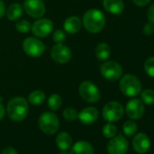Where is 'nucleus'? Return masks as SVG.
Masks as SVG:
<instances>
[{"label":"nucleus","instance_id":"f257e3e1","mask_svg":"<svg viewBox=\"0 0 154 154\" xmlns=\"http://www.w3.org/2000/svg\"><path fill=\"white\" fill-rule=\"evenodd\" d=\"M105 17L98 9H90L83 17V24L85 29L93 34L101 32L105 26Z\"/></svg>","mask_w":154,"mask_h":154},{"label":"nucleus","instance_id":"f03ea898","mask_svg":"<svg viewBox=\"0 0 154 154\" xmlns=\"http://www.w3.org/2000/svg\"><path fill=\"white\" fill-rule=\"evenodd\" d=\"M7 112L12 121L22 122L28 114V103L23 97L12 98L8 103Z\"/></svg>","mask_w":154,"mask_h":154},{"label":"nucleus","instance_id":"7ed1b4c3","mask_svg":"<svg viewBox=\"0 0 154 154\" xmlns=\"http://www.w3.org/2000/svg\"><path fill=\"white\" fill-rule=\"evenodd\" d=\"M119 86L121 92L128 97L136 96L141 91V84L140 80L133 74L124 75L120 81Z\"/></svg>","mask_w":154,"mask_h":154},{"label":"nucleus","instance_id":"20e7f679","mask_svg":"<svg viewBox=\"0 0 154 154\" xmlns=\"http://www.w3.org/2000/svg\"><path fill=\"white\" fill-rule=\"evenodd\" d=\"M38 125L43 132L48 135H52L58 131L60 123L56 114L51 112H45L39 117Z\"/></svg>","mask_w":154,"mask_h":154},{"label":"nucleus","instance_id":"39448f33","mask_svg":"<svg viewBox=\"0 0 154 154\" xmlns=\"http://www.w3.org/2000/svg\"><path fill=\"white\" fill-rule=\"evenodd\" d=\"M101 74L109 82H114L122 75V68L120 63L114 61H107L101 65Z\"/></svg>","mask_w":154,"mask_h":154},{"label":"nucleus","instance_id":"423d86ee","mask_svg":"<svg viewBox=\"0 0 154 154\" xmlns=\"http://www.w3.org/2000/svg\"><path fill=\"white\" fill-rule=\"evenodd\" d=\"M79 94L85 102L90 103H94L101 99L98 87L90 81H85L80 85Z\"/></svg>","mask_w":154,"mask_h":154},{"label":"nucleus","instance_id":"0eeeda50","mask_svg":"<svg viewBox=\"0 0 154 154\" xmlns=\"http://www.w3.org/2000/svg\"><path fill=\"white\" fill-rule=\"evenodd\" d=\"M124 112L122 105L119 102H109L106 103L103 109V119L108 122H115L119 121Z\"/></svg>","mask_w":154,"mask_h":154},{"label":"nucleus","instance_id":"6e6552de","mask_svg":"<svg viewBox=\"0 0 154 154\" xmlns=\"http://www.w3.org/2000/svg\"><path fill=\"white\" fill-rule=\"evenodd\" d=\"M23 49L25 53L31 57H39L45 52V45L39 39L28 37L23 42Z\"/></svg>","mask_w":154,"mask_h":154},{"label":"nucleus","instance_id":"1a4fd4ad","mask_svg":"<svg viewBox=\"0 0 154 154\" xmlns=\"http://www.w3.org/2000/svg\"><path fill=\"white\" fill-rule=\"evenodd\" d=\"M128 149V140L122 135L112 137L107 144V151L109 154H126Z\"/></svg>","mask_w":154,"mask_h":154},{"label":"nucleus","instance_id":"9d476101","mask_svg":"<svg viewBox=\"0 0 154 154\" xmlns=\"http://www.w3.org/2000/svg\"><path fill=\"white\" fill-rule=\"evenodd\" d=\"M51 56L58 63H66L72 57V52L68 46L63 44H56L51 50Z\"/></svg>","mask_w":154,"mask_h":154},{"label":"nucleus","instance_id":"9b49d317","mask_svg":"<svg viewBox=\"0 0 154 154\" xmlns=\"http://www.w3.org/2000/svg\"><path fill=\"white\" fill-rule=\"evenodd\" d=\"M53 27L54 25L50 19L41 18L35 21L33 26H31V30L33 34L37 37H46L51 34Z\"/></svg>","mask_w":154,"mask_h":154},{"label":"nucleus","instance_id":"f8f14e48","mask_svg":"<svg viewBox=\"0 0 154 154\" xmlns=\"http://www.w3.org/2000/svg\"><path fill=\"white\" fill-rule=\"evenodd\" d=\"M24 8L26 14L34 18H40L45 13V7L42 0H26Z\"/></svg>","mask_w":154,"mask_h":154},{"label":"nucleus","instance_id":"ddd939ff","mask_svg":"<svg viewBox=\"0 0 154 154\" xmlns=\"http://www.w3.org/2000/svg\"><path fill=\"white\" fill-rule=\"evenodd\" d=\"M144 104L139 99H132L129 101L125 107L127 116L131 120H139L144 114Z\"/></svg>","mask_w":154,"mask_h":154},{"label":"nucleus","instance_id":"4468645a","mask_svg":"<svg viewBox=\"0 0 154 154\" xmlns=\"http://www.w3.org/2000/svg\"><path fill=\"white\" fill-rule=\"evenodd\" d=\"M150 147V140L145 133H138L132 139V148L133 149L140 153L143 154L146 153Z\"/></svg>","mask_w":154,"mask_h":154},{"label":"nucleus","instance_id":"2eb2a0df","mask_svg":"<svg viewBox=\"0 0 154 154\" xmlns=\"http://www.w3.org/2000/svg\"><path fill=\"white\" fill-rule=\"evenodd\" d=\"M99 117L98 110L94 107H86L78 113V119L84 124L90 125L94 123Z\"/></svg>","mask_w":154,"mask_h":154},{"label":"nucleus","instance_id":"dca6fc26","mask_svg":"<svg viewBox=\"0 0 154 154\" xmlns=\"http://www.w3.org/2000/svg\"><path fill=\"white\" fill-rule=\"evenodd\" d=\"M70 154H94V148L88 141L79 140L71 146Z\"/></svg>","mask_w":154,"mask_h":154},{"label":"nucleus","instance_id":"f3484780","mask_svg":"<svg viewBox=\"0 0 154 154\" xmlns=\"http://www.w3.org/2000/svg\"><path fill=\"white\" fill-rule=\"evenodd\" d=\"M104 9L113 15H120L124 10V3L122 0H103Z\"/></svg>","mask_w":154,"mask_h":154},{"label":"nucleus","instance_id":"a211bd4d","mask_svg":"<svg viewBox=\"0 0 154 154\" xmlns=\"http://www.w3.org/2000/svg\"><path fill=\"white\" fill-rule=\"evenodd\" d=\"M82 27V21L78 17H70L63 23V29L68 34H76Z\"/></svg>","mask_w":154,"mask_h":154},{"label":"nucleus","instance_id":"6ab92c4d","mask_svg":"<svg viewBox=\"0 0 154 154\" xmlns=\"http://www.w3.org/2000/svg\"><path fill=\"white\" fill-rule=\"evenodd\" d=\"M55 142H56L57 147L61 150H68V149H70V148L72 146V140L68 132L63 131L57 135Z\"/></svg>","mask_w":154,"mask_h":154},{"label":"nucleus","instance_id":"aec40b11","mask_svg":"<svg viewBox=\"0 0 154 154\" xmlns=\"http://www.w3.org/2000/svg\"><path fill=\"white\" fill-rule=\"evenodd\" d=\"M95 55L100 61L107 60L111 55V47L106 43H100L95 48Z\"/></svg>","mask_w":154,"mask_h":154},{"label":"nucleus","instance_id":"412c9836","mask_svg":"<svg viewBox=\"0 0 154 154\" xmlns=\"http://www.w3.org/2000/svg\"><path fill=\"white\" fill-rule=\"evenodd\" d=\"M22 13H23L22 6L17 4V3H15V4H12L11 6H9V8H8L7 17L9 20L15 21V20H17L21 17Z\"/></svg>","mask_w":154,"mask_h":154},{"label":"nucleus","instance_id":"4be33fe9","mask_svg":"<svg viewBox=\"0 0 154 154\" xmlns=\"http://www.w3.org/2000/svg\"><path fill=\"white\" fill-rule=\"evenodd\" d=\"M45 100V94L39 90L32 92L28 95V102L33 105H41Z\"/></svg>","mask_w":154,"mask_h":154},{"label":"nucleus","instance_id":"5701e85b","mask_svg":"<svg viewBox=\"0 0 154 154\" xmlns=\"http://www.w3.org/2000/svg\"><path fill=\"white\" fill-rule=\"evenodd\" d=\"M137 129H138V126L134 121H127L124 122V124L122 126V131H123L124 134L128 137L134 135L137 131Z\"/></svg>","mask_w":154,"mask_h":154},{"label":"nucleus","instance_id":"b1692460","mask_svg":"<svg viewBox=\"0 0 154 154\" xmlns=\"http://www.w3.org/2000/svg\"><path fill=\"white\" fill-rule=\"evenodd\" d=\"M62 105V98L58 94H52L48 99V107L52 111H57Z\"/></svg>","mask_w":154,"mask_h":154},{"label":"nucleus","instance_id":"393cba45","mask_svg":"<svg viewBox=\"0 0 154 154\" xmlns=\"http://www.w3.org/2000/svg\"><path fill=\"white\" fill-rule=\"evenodd\" d=\"M141 100L146 104H154V91L150 89H145L140 94Z\"/></svg>","mask_w":154,"mask_h":154},{"label":"nucleus","instance_id":"a878e982","mask_svg":"<svg viewBox=\"0 0 154 154\" xmlns=\"http://www.w3.org/2000/svg\"><path fill=\"white\" fill-rule=\"evenodd\" d=\"M103 133L104 135V137L106 138H112L116 135L117 133V128L115 125H113L112 122H109L107 124H105L103 128Z\"/></svg>","mask_w":154,"mask_h":154},{"label":"nucleus","instance_id":"bb28decb","mask_svg":"<svg viewBox=\"0 0 154 154\" xmlns=\"http://www.w3.org/2000/svg\"><path fill=\"white\" fill-rule=\"evenodd\" d=\"M63 116L66 121L72 122V121H75L76 119H78V112H77L75 109L69 107V108L64 109L63 112Z\"/></svg>","mask_w":154,"mask_h":154},{"label":"nucleus","instance_id":"cd10ccee","mask_svg":"<svg viewBox=\"0 0 154 154\" xmlns=\"http://www.w3.org/2000/svg\"><path fill=\"white\" fill-rule=\"evenodd\" d=\"M144 69L146 73L154 78V57H149L144 63Z\"/></svg>","mask_w":154,"mask_h":154},{"label":"nucleus","instance_id":"c85d7f7f","mask_svg":"<svg viewBox=\"0 0 154 154\" xmlns=\"http://www.w3.org/2000/svg\"><path fill=\"white\" fill-rule=\"evenodd\" d=\"M16 28L18 32L26 34L31 30V25L27 20H20L16 24Z\"/></svg>","mask_w":154,"mask_h":154},{"label":"nucleus","instance_id":"c756f323","mask_svg":"<svg viewBox=\"0 0 154 154\" xmlns=\"http://www.w3.org/2000/svg\"><path fill=\"white\" fill-rule=\"evenodd\" d=\"M53 39L56 44H63V42L66 40V35L63 30L58 29V30L54 31V33L53 35Z\"/></svg>","mask_w":154,"mask_h":154},{"label":"nucleus","instance_id":"7c9ffc66","mask_svg":"<svg viewBox=\"0 0 154 154\" xmlns=\"http://www.w3.org/2000/svg\"><path fill=\"white\" fill-rule=\"evenodd\" d=\"M143 33L146 35H151L154 33V24H152L150 22L146 24L143 27Z\"/></svg>","mask_w":154,"mask_h":154},{"label":"nucleus","instance_id":"2f4dec72","mask_svg":"<svg viewBox=\"0 0 154 154\" xmlns=\"http://www.w3.org/2000/svg\"><path fill=\"white\" fill-rule=\"evenodd\" d=\"M147 17L149 19V21L152 24H154V4H152L149 8L148 9L147 12Z\"/></svg>","mask_w":154,"mask_h":154},{"label":"nucleus","instance_id":"473e14b6","mask_svg":"<svg viewBox=\"0 0 154 154\" xmlns=\"http://www.w3.org/2000/svg\"><path fill=\"white\" fill-rule=\"evenodd\" d=\"M132 1L138 7H144L149 3L150 0H132Z\"/></svg>","mask_w":154,"mask_h":154},{"label":"nucleus","instance_id":"72a5a7b5","mask_svg":"<svg viewBox=\"0 0 154 154\" xmlns=\"http://www.w3.org/2000/svg\"><path fill=\"white\" fill-rule=\"evenodd\" d=\"M1 154H17V150L14 148H12V147H7V148H5L2 150Z\"/></svg>","mask_w":154,"mask_h":154},{"label":"nucleus","instance_id":"f704fd0d","mask_svg":"<svg viewBox=\"0 0 154 154\" xmlns=\"http://www.w3.org/2000/svg\"><path fill=\"white\" fill-rule=\"evenodd\" d=\"M6 13V8L3 0H0V18H2Z\"/></svg>","mask_w":154,"mask_h":154},{"label":"nucleus","instance_id":"c9c22d12","mask_svg":"<svg viewBox=\"0 0 154 154\" xmlns=\"http://www.w3.org/2000/svg\"><path fill=\"white\" fill-rule=\"evenodd\" d=\"M5 112H6V110H5V107L4 105L2 104V103L0 102V121H1L4 116H5Z\"/></svg>","mask_w":154,"mask_h":154},{"label":"nucleus","instance_id":"e433bc0d","mask_svg":"<svg viewBox=\"0 0 154 154\" xmlns=\"http://www.w3.org/2000/svg\"><path fill=\"white\" fill-rule=\"evenodd\" d=\"M59 154H70V152H68L67 150H62Z\"/></svg>","mask_w":154,"mask_h":154}]
</instances>
